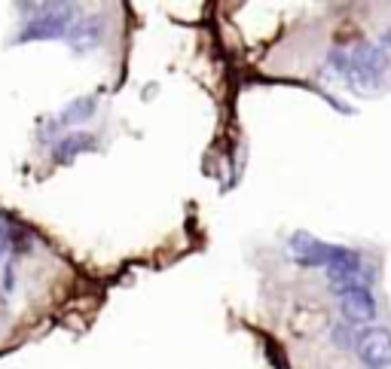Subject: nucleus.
<instances>
[{
	"mask_svg": "<svg viewBox=\"0 0 391 369\" xmlns=\"http://www.w3.org/2000/svg\"><path fill=\"white\" fill-rule=\"evenodd\" d=\"M376 369H391V366H376Z\"/></svg>",
	"mask_w": 391,
	"mask_h": 369,
	"instance_id": "nucleus-3",
	"label": "nucleus"
},
{
	"mask_svg": "<svg viewBox=\"0 0 391 369\" xmlns=\"http://www.w3.org/2000/svg\"><path fill=\"white\" fill-rule=\"evenodd\" d=\"M339 308L346 315L349 324H370L376 318V302L370 296L367 287H358V290H349L346 296H339Z\"/></svg>",
	"mask_w": 391,
	"mask_h": 369,
	"instance_id": "nucleus-2",
	"label": "nucleus"
},
{
	"mask_svg": "<svg viewBox=\"0 0 391 369\" xmlns=\"http://www.w3.org/2000/svg\"><path fill=\"white\" fill-rule=\"evenodd\" d=\"M358 357L367 363V369L376 366H391V333L385 327H373L364 330L358 336Z\"/></svg>",
	"mask_w": 391,
	"mask_h": 369,
	"instance_id": "nucleus-1",
	"label": "nucleus"
}]
</instances>
